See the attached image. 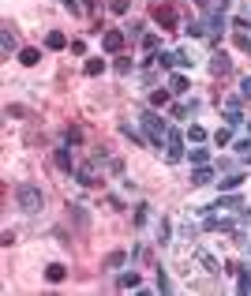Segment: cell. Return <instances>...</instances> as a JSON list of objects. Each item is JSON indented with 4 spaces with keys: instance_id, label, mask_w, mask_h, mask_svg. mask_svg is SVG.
Masks as SVG:
<instances>
[{
    "instance_id": "obj_1",
    "label": "cell",
    "mask_w": 251,
    "mask_h": 296,
    "mask_svg": "<svg viewBox=\"0 0 251 296\" xmlns=\"http://www.w3.org/2000/svg\"><path fill=\"white\" fill-rule=\"evenodd\" d=\"M15 203H19L23 214H38V210L45 206V195H42L38 184H23V188H15Z\"/></svg>"
},
{
    "instance_id": "obj_2",
    "label": "cell",
    "mask_w": 251,
    "mask_h": 296,
    "mask_svg": "<svg viewBox=\"0 0 251 296\" xmlns=\"http://www.w3.org/2000/svg\"><path fill=\"white\" fill-rule=\"evenodd\" d=\"M139 124L150 131V146H161V142H165V120H161L154 109H142L139 113Z\"/></svg>"
},
{
    "instance_id": "obj_3",
    "label": "cell",
    "mask_w": 251,
    "mask_h": 296,
    "mask_svg": "<svg viewBox=\"0 0 251 296\" xmlns=\"http://www.w3.org/2000/svg\"><path fill=\"white\" fill-rule=\"evenodd\" d=\"M165 142H169L165 161H169V165H176V161L184 158V150H180V131H176V128H169V131H165Z\"/></svg>"
},
{
    "instance_id": "obj_4",
    "label": "cell",
    "mask_w": 251,
    "mask_h": 296,
    "mask_svg": "<svg viewBox=\"0 0 251 296\" xmlns=\"http://www.w3.org/2000/svg\"><path fill=\"white\" fill-rule=\"evenodd\" d=\"M75 180H79L83 188L98 184V161H86V165H79V169H75Z\"/></svg>"
},
{
    "instance_id": "obj_5",
    "label": "cell",
    "mask_w": 251,
    "mask_h": 296,
    "mask_svg": "<svg viewBox=\"0 0 251 296\" xmlns=\"http://www.w3.org/2000/svg\"><path fill=\"white\" fill-rule=\"evenodd\" d=\"M195 259L202 263V270H206V274H221V263L206 251V247H195Z\"/></svg>"
},
{
    "instance_id": "obj_6",
    "label": "cell",
    "mask_w": 251,
    "mask_h": 296,
    "mask_svg": "<svg viewBox=\"0 0 251 296\" xmlns=\"http://www.w3.org/2000/svg\"><path fill=\"white\" fill-rule=\"evenodd\" d=\"M124 38H128V34H120V30H105V38H101L105 53H120V49H124Z\"/></svg>"
},
{
    "instance_id": "obj_7",
    "label": "cell",
    "mask_w": 251,
    "mask_h": 296,
    "mask_svg": "<svg viewBox=\"0 0 251 296\" xmlns=\"http://www.w3.org/2000/svg\"><path fill=\"white\" fill-rule=\"evenodd\" d=\"M56 169H60V173H67V176H75V161H71V150H67V146L56 150Z\"/></svg>"
},
{
    "instance_id": "obj_8",
    "label": "cell",
    "mask_w": 251,
    "mask_h": 296,
    "mask_svg": "<svg viewBox=\"0 0 251 296\" xmlns=\"http://www.w3.org/2000/svg\"><path fill=\"white\" fill-rule=\"evenodd\" d=\"M120 289H142V278H139V270H124L120 278H117Z\"/></svg>"
},
{
    "instance_id": "obj_9",
    "label": "cell",
    "mask_w": 251,
    "mask_h": 296,
    "mask_svg": "<svg viewBox=\"0 0 251 296\" xmlns=\"http://www.w3.org/2000/svg\"><path fill=\"white\" fill-rule=\"evenodd\" d=\"M236 292H251V270L247 266H236Z\"/></svg>"
},
{
    "instance_id": "obj_10",
    "label": "cell",
    "mask_w": 251,
    "mask_h": 296,
    "mask_svg": "<svg viewBox=\"0 0 251 296\" xmlns=\"http://www.w3.org/2000/svg\"><path fill=\"white\" fill-rule=\"evenodd\" d=\"M191 184H195V188H202V184H214V173H210L206 165H199L195 173H191Z\"/></svg>"
},
{
    "instance_id": "obj_11",
    "label": "cell",
    "mask_w": 251,
    "mask_h": 296,
    "mask_svg": "<svg viewBox=\"0 0 251 296\" xmlns=\"http://www.w3.org/2000/svg\"><path fill=\"white\" fill-rule=\"evenodd\" d=\"M191 113H199V101H184V105H176V109H172V117L184 120V117H191Z\"/></svg>"
},
{
    "instance_id": "obj_12",
    "label": "cell",
    "mask_w": 251,
    "mask_h": 296,
    "mask_svg": "<svg viewBox=\"0 0 251 296\" xmlns=\"http://www.w3.org/2000/svg\"><path fill=\"white\" fill-rule=\"evenodd\" d=\"M38 60H42V53H38V49H23V53H19V64H23V68H34Z\"/></svg>"
},
{
    "instance_id": "obj_13",
    "label": "cell",
    "mask_w": 251,
    "mask_h": 296,
    "mask_svg": "<svg viewBox=\"0 0 251 296\" xmlns=\"http://www.w3.org/2000/svg\"><path fill=\"white\" fill-rule=\"evenodd\" d=\"M169 90L172 94H188V79L184 75H169Z\"/></svg>"
},
{
    "instance_id": "obj_14",
    "label": "cell",
    "mask_w": 251,
    "mask_h": 296,
    "mask_svg": "<svg viewBox=\"0 0 251 296\" xmlns=\"http://www.w3.org/2000/svg\"><path fill=\"white\" fill-rule=\"evenodd\" d=\"M210 71H214V75H221V71H229V56H210Z\"/></svg>"
},
{
    "instance_id": "obj_15",
    "label": "cell",
    "mask_w": 251,
    "mask_h": 296,
    "mask_svg": "<svg viewBox=\"0 0 251 296\" xmlns=\"http://www.w3.org/2000/svg\"><path fill=\"white\" fill-rule=\"evenodd\" d=\"M64 274L67 270H64L60 263H49V266H45V278H49V281H64Z\"/></svg>"
},
{
    "instance_id": "obj_16",
    "label": "cell",
    "mask_w": 251,
    "mask_h": 296,
    "mask_svg": "<svg viewBox=\"0 0 251 296\" xmlns=\"http://www.w3.org/2000/svg\"><path fill=\"white\" fill-rule=\"evenodd\" d=\"M158 23L161 26H176V12H172V8H158Z\"/></svg>"
},
{
    "instance_id": "obj_17",
    "label": "cell",
    "mask_w": 251,
    "mask_h": 296,
    "mask_svg": "<svg viewBox=\"0 0 251 296\" xmlns=\"http://www.w3.org/2000/svg\"><path fill=\"white\" fill-rule=\"evenodd\" d=\"M0 42H4V53L8 56L15 53V30H12V26H4V38H0Z\"/></svg>"
},
{
    "instance_id": "obj_18",
    "label": "cell",
    "mask_w": 251,
    "mask_h": 296,
    "mask_svg": "<svg viewBox=\"0 0 251 296\" xmlns=\"http://www.w3.org/2000/svg\"><path fill=\"white\" fill-rule=\"evenodd\" d=\"M169 94H172V90H154V94H150V109H161V105L169 101Z\"/></svg>"
},
{
    "instance_id": "obj_19",
    "label": "cell",
    "mask_w": 251,
    "mask_h": 296,
    "mask_svg": "<svg viewBox=\"0 0 251 296\" xmlns=\"http://www.w3.org/2000/svg\"><path fill=\"white\" fill-rule=\"evenodd\" d=\"M45 45H49V49H64L67 42H64V34H60V30H49V38H45Z\"/></svg>"
},
{
    "instance_id": "obj_20",
    "label": "cell",
    "mask_w": 251,
    "mask_h": 296,
    "mask_svg": "<svg viewBox=\"0 0 251 296\" xmlns=\"http://www.w3.org/2000/svg\"><path fill=\"white\" fill-rule=\"evenodd\" d=\"M221 184V192H236L240 184H244V176H225V180H218Z\"/></svg>"
},
{
    "instance_id": "obj_21",
    "label": "cell",
    "mask_w": 251,
    "mask_h": 296,
    "mask_svg": "<svg viewBox=\"0 0 251 296\" xmlns=\"http://www.w3.org/2000/svg\"><path fill=\"white\" fill-rule=\"evenodd\" d=\"M158 45H161L158 34H142V49H147V53H158Z\"/></svg>"
},
{
    "instance_id": "obj_22",
    "label": "cell",
    "mask_w": 251,
    "mask_h": 296,
    "mask_svg": "<svg viewBox=\"0 0 251 296\" xmlns=\"http://www.w3.org/2000/svg\"><path fill=\"white\" fill-rule=\"evenodd\" d=\"M169 236H172V225H169V217H161V225H158V240L169 244Z\"/></svg>"
},
{
    "instance_id": "obj_23",
    "label": "cell",
    "mask_w": 251,
    "mask_h": 296,
    "mask_svg": "<svg viewBox=\"0 0 251 296\" xmlns=\"http://www.w3.org/2000/svg\"><path fill=\"white\" fill-rule=\"evenodd\" d=\"M124 263H128V255H124V251H113L109 259H105V266H109V270H117V266H124Z\"/></svg>"
},
{
    "instance_id": "obj_24",
    "label": "cell",
    "mask_w": 251,
    "mask_h": 296,
    "mask_svg": "<svg viewBox=\"0 0 251 296\" xmlns=\"http://www.w3.org/2000/svg\"><path fill=\"white\" fill-rule=\"evenodd\" d=\"M83 71H86V75H101V71H105V60H86Z\"/></svg>"
},
{
    "instance_id": "obj_25",
    "label": "cell",
    "mask_w": 251,
    "mask_h": 296,
    "mask_svg": "<svg viewBox=\"0 0 251 296\" xmlns=\"http://www.w3.org/2000/svg\"><path fill=\"white\" fill-rule=\"evenodd\" d=\"M154 60H158L161 68H176V53H161V56H154Z\"/></svg>"
},
{
    "instance_id": "obj_26",
    "label": "cell",
    "mask_w": 251,
    "mask_h": 296,
    "mask_svg": "<svg viewBox=\"0 0 251 296\" xmlns=\"http://www.w3.org/2000/svg\"><path fill=\"white\" fill-rule=\"evenodd\" d=\"M191 165H206V161H210V154H206V150H191Z\"/></svg>"
},
{
    "instance_id": "obj_27",
    "label": "cell",
    "mask_w": 251,
    "mask_h": 296,
    "mask_svg": "<svg viewBox=\"0 0 251 296\" xmlns=\"http://www.w3.org/2000/svg\"><path fill=\"white\" fill-rule=\"evenodd\" d=\"M214 139H218V146H229V142H233V128H221Z\"/></svg>"
},
{
    "instance_id": "obj_28",
    "label": "cell",
    "mask_w": 251,
    "mask_h": 296,
    "mask_svg": "<svg viewBox=\"0 0 251 296\" xmlns=\"http://www.w3.org/2000/svg\"><path fill=\"white\" fill-rule=\"evenodd\" d=\"M113 68H117L120 75H128V71H131V60H128V56H117V60H113Z\"/></svg>"
},
{
    "instance_id": "obj_29",
    "label": "cell",
    "mask_w": 251,
    "mask_h": 296,
    "mask_svg": "<svg viewBox=\"0 0 251 296\" xmlns=\"http://www.w3.org/2000/svg\"><path fill=\"white\" fill-rule=\"evenodd\" d=\"M188 139H191V142H202V139H206V131H202L199 124H191V128H188Z\"/></svg>"
},
{
    "instance_id": "obj_30",
    "label": "cell",
    "mask_w": 251,
    "mask_h": 296,
    "mask_svg": "<svg viewBox=\"0 0 251 296\" xmlns=\"http://www.w3.org/2000/svg\"><path fill=\"white\" fill-rule=\"evenodd\" d=\"M169 289H172L169 274H165V270H158V292H169Z\"/></svg>"
},
{
    "instance_id": "obj_31",
    "label": "cell",
    "mask_w": 251,
    "mask_h": 296,
    "mask_svg": "<svg viewBox=\"0 0 251 296\" xmlns=\"http://www.w3.org/2000/svg\"><path fill=\"white\" fill-rule=\"evenodd\" d=\"M120 131H124V135H128V139H135V142H147V139H142V135H139V131H135V128H131V124H120Z\"/></svg>"
},
{
    "instance_id": "obj_32",
    "label": "cell",
    "mask_w": 251,
    "mask_h": 296,
    "mask_svg": "<svg viewBox=\"0 0 251 296\" xmlns=\"http://www.w3.org/2000/svg\"><path fill=\"white\" fill-rule=\"evenodd\" d=\"M71 217H75L79 225H86V206H71Z\"/></svg>"
},
{
    "instance_id": "obj_33",
    "label": "cell",
    "mask_w": 251,
    "mask_h": 296,
    "mask_svg": "<svg viewBox=\"0 0 251 296\" xmlns=\"http://www.w3.org/2000/svg\"><path fill=\"white\" fill-rule=\"evenodd\" d=\"M142 221H147V203L135 206V225H142Z\"/></svg>"
},
{
    "instance_id": "obj_34",
    "label": "cell",
    "mask_w": 251,
    "mask_h": 296,
    "mask_svg": "<svg viewBox=\"0 0 251 296\" xmlns=\"http://www.w3.org/2000/svg\"><path fill=\"white\" fill-rule=\"evenodd\" d=\"M64 8H67L71 15H83V4H79V0H64Z\"/></svg>"
},
{
    "instance_id": "obj_35",
    "label": "cell",
    "mask_w": 251,
    "mask_h": 296,
    "mask_svg": "<svg viewBox=\"0 0 251 296\" xmlns=\"http://www.w3.org/2000/svg\"><path fill=\"white\" fill-rule=\"evenodd\" d=\"M240 98H251V75H247V79H240Z\"/></svg>"
},
{
    "instance_id": "obj_36",
    "label": "cell",
    "mask_w": 251,
    "mask_h": 296,
    "mask_svg": "<svg viewBox=\"0 0 251 296\" xmlns=\"http://www.w3.org/2000/svg\"><path fill=\"white\" fill-rule=\"evenodd\" d=\"M109 8H113V12H117V15H124V12H128V0H113Z\"/></svg>"
},
{
    "instance_id": "obj_37",
    "label": "cell",
    "mask_w": 251,
    "mask_h": 296,
    "mask_svg": "<svg viewBox=\"0 0 251 296\" xmlns=\"http://www.w3.org/2000/svg\"><path fill=\"white\" fill-rule=\"evenodd\" d=\"M247 131H251V120H247Z\"/></svg>"
}]
</instances>
